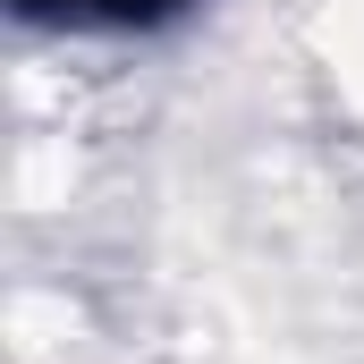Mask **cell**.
<instances>
[{
    "label": "cell",
    "mask_w": 364,
    "mask_h": 364,
    "mask_svg": "<svg viewBox=\"0 0 364 364\" xmlns=\"http://www.w3.org/2000/svg\"><path fill=\"white\" fill-rule=\"evenodd\" d=\"M34 17H68V26H144V17H161V9H178V0H26Z\"/></svg>",
    "instance_id": "obj_1"
}]
</instances>
